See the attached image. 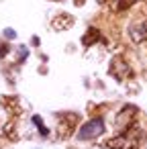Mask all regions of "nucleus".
Masks as SVG:
<instances>
[{"label":"nucleus","mask_w":147,"mask_h":149,"mask_svg":"<svg viewBox=\"0 0 147 149\" xmlns=\"http://www.w3.org/2000/svg\"><path fill=\"white\" fill-rule=\"evenodd\" d=\"M141 129L137 125L129 127L127 131H121L116 137L108 139L104 143V147L108 149H139V143H141Z\"/></svg>","instance_id":"nucleus-1"},{"label":"nucleus","mask_w":147,"mask_h":149,"mask_svg":"<svg viewBox=\"0 0 147 149\" xmlns=\"http://www.w3.org/2000/svg\"><path fill=\"white\" fill-rule=\"evenodd\" d=\"M104 131H106L104 120L96 116V118H90L88 123H84V125L78 129V139H80V141H90V139L100 137Z\"/></svg>","instance_id":"nucleus-2"},{"label":"nucleus","mask_w":147,"mask_h":149,"mask_svg":"<svg viewBox=\"0 0 147 149\" xmlns=\"http://www.w3.org/2000/svg\"><path fill=\"white\" fill-rule=\"evenodd\" d=\"M108 74H110L116 82H125V80L133 78V70H131V65H129V63H127V59H125V57H121V55H116V57H112V59H110Z\"/></svg>","instance_id":"nucleus-3"},{"label":"nucleus","mask_w":147,"mask_h":149,"mask_svg":"<svg viewBox=\"0 0 147 149\" xmlns=\"http://www.w3.org/2000/svg\"><path fill=\"white\" fill-rule=\"evenodd\" d=\"M135 114H137V106H133V104L123 106L121 112H118L116 118H114V127H116L118 131H127L129 127L135 125Z\"/></svg>","instance_id":"nucleus-4"},{"label":"nucleus","mask_w":147,"mask_h":149,"mask_svg":"<svg viewBox=\"0 0 147 149\" xmlns=\"http://www.w3.org/2000/svg\"><path fill=\"white\" fill-rule=\"evenodd\" d=\"M76 123H78V114L74 112H63L59 116V123H57V137L59 139H68L74 129H76Z\"/></svg>","instance_id":"nucleus-5"},{"label":"nucleus","mask_w":147,"mask_h":149,"mask_svg":"<svg viewBox=\"0 0 147 149\" xmlns=\"http://www.w3.org/2000/svg\"><path fill=\"white\" fill-rule=\"evenodd\" d=\"M129 39H131L133 43H143V41H147V19L129 25Z\"/></svg>","instance_id":"nucleus-6"},{"label":"nucleus","mask_w":147,"mask_h":149,"mask_svg":"<svg viewBox=\"0 0 147 149\" xmlns=\"http://www.w3.org/2000/svg\"><path fill=\"white\" fill-rule=\"evenodd\" d=\"M74 17L72 15H68V13H61V15H57L55 19H53V29L55 31H68V29H72L74 27Z\"/></svg>","instance_id":"nucleus-7"},{"label":"nucleus","mask_w":147,"mask_h":149,"mask_svg":"<svg viewBox=\"0 0 147 149\" xmlns=\"http://www.w3.org/2000/svg\"><path fill=\"white\" fill-rule=\"evenodd\" d=\"M96 41H104V39H102V35H100V31H98V29L90 27V29L84 33V37H82V43H84V47H90V45H94Z\"/></svg>","instance_id":"nucleus-8"},{"label":"nucleus","mask_w":147,"mask_h":149,"mask_svg":"<svg viewBox=\"0 0 147 149\" xmlns=\"http://www.w3.org/2000/svg\"><path fill=\"white\" fill-rule=\"evenodd\" d=\"M2 104H4V108L8 110V112H13V114H21V106H19V98H6V96H2Z\"/></svg>","instance_id":"nucleus-9"},{"label":"nucleus","mask_w":147,"mask_h":149,"mask_svg":"<svg viewBox=\"0 0 147 149\" xmlns=\"http://www.w3.org/2000/svg\"><path fill=\"white\" fill-rule=\"evenodd\" d=\"M137 2V0H112V10L114 13H125V10H129L133 4Z\"/></svg>","instance_id":"nucleus-10"},{"label":"nucleus","mask_w":147,"mask_h":149,"mask_svg":"<svg viewBox=\"0 0 147 149\" xmlns=\"http://www.w3.org/2000/svg\"><path fill=\"white\" fill-rule=\"evenodd\" d=\"M33 123H35V127L39 129V133H41L43 137H47V133H49V131H47V127H43V123H41V118H39V116H33Z\"/></svg>","instance_id":"nucleus-11"},{"label":"nucleus","mask_w":147,"mask_h":149,"mask_svg":"<svg viewBox=\"0 0 147 149\" xmlns=\"http://www.w3.org/2000/svg\"><path fill=\"white\" fill-rule=\"evenodd\" d=\"M4 133L13 139V141H17V131H15V123H8L6 127H4Z\"/></svg>","instance_id":"nucleus-12"},{"label":"nucleus","mask_w":147,"mask_h":149,"mask_svg":"<svg viewBox=\"0 0 147 149\" xmlns=\"http://www.w3.org/2000/svg\"><path fill=\"white\" fill-rule=\"evenodd\" d=\"M4 37L6 39H17V31L15 29H4Z\"/></svg>","instance_id":"nucleus-13"},{"label":"nucleus","mask_w":147,"mask_h":149,"mask_svg":"<svg viewBox=\"0 0 147 149\" xmlns=\"http://www.w3.org/2000/svg\"><path fill=\"white\" fill-rule=\"evenodd\" d=\"M27 53H29V51H27V47H19V55H21V57H19V61H23V59L27 57Z\"/></svg>","instance_id":"nucleus-14"},{"label":"nucleus","mask_w":147,"mask_h":149,"mask_svg":"<svg viewBox=\"0 0 147 149\" xmlns=\"http://www.w3.org/2000/svg\"><path fill=\"white\" fill-rule=\"evenodd\" d=\"M8 53V45L6 43H0V57H4Z\"/></svg>","instance_id":"nucleus-15"},{"label":"nucleus","mask_w":147,"mask_h":149,"mask_svg":"<svg viewBox=\"0 0 147 149\" xmlns=\"http://www.w3.org/2000/svg\"><path fill=\"white\" fill-rule=\"evenodd\" d=\"M104 2H106V0H98V4H104Z\"/></svg>","instance_id":"nucleus-16"}]
</instances>
